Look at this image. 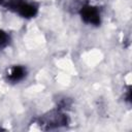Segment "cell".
Segmentation results:
<instances>
[{
    "mask_svg": "<svg viewBox=\"0 0 132 132\" xmlns=\"http://www.w3.org/2000/svg\"><path fill=\"white\" fill-rule=\"evenodd\" d=\"M3 6L23 19H33L39 12V4L33 0H4Z\"/></svg>",
    "mask_w": 132,
    "mask_h": 132,
    "instance_id": "6da1fadb",
    "label": "cell"
},
{
    "mask_svg": "<svg viewBox=\"0 0 132 132\" xmlns=\"http://www.w3.org/2000/svg\"><path fill=\"white\" fill-rule=\"evenodd\" d=\"M78 15L81 22L88 26L98 27L102 23V13L98 6L85 3L78 9Z\"/></svg>",
    "mask_w": 132,
    "mask_h": 132,
    "instance_id": "7a4b0ae2",
    "label": "cell"
},
{
    "mask_svg": "<svg viewBox=\"0 0 132 132\" xmlns=\"http://www.w3.org/2000/svg\"><path fill=\"white\" fill-rule=\"evenodd\" d=\"M38 124L40 127L44 129H55L66 126L68 124V117L65 112H63L60 108L56 110H52L45 114H43L40 119Z\"/></svg>",
    "mask_w": 132,
    "mask_h": 132,
    "instance_id": "3957f363",
    "label": "cell"
},
{
    "mask_svg": "<svg viewBox=\"0 0 132 132\" xmlns=\"http://www.w3.org/2000/svg\"><path fill=\"white\" fill-rule=\"evenodd\" d=\"M28 75V69L25 65L15 64L7 68L5 72V80L8 84L16 85L22 82Z\"/></svg>",
    "mask_w": 132,
    "mask_h": 132,
    "instance_id": "277c9868",
    "label": "cell"
},
{
    "mask_svg": "<svg viewBox=\"0 0 132 132\" xmlns=\"http://www.w3.org/2000/svg\"><path fill=\"white\" fill-rule=\"evenodd\" d=\"M10 41H11V38H10L9 33L3 29H0V50L7 47Z\"/></svg>",
    "mask_w": 132,
    "mask_h": 132,
    "instance_id": "5b68a950",
    "label": "cell"
},
{
    "mask_svg": "<svg viewBox=\"0 0 132 132\" xmlns=\"http://www.w3.org/2000/svg\"><path fill=\"white\" fill-rule=\"evenodd\" d=\"M3 3H4V0H0V5H3Z\"/></svg>",
    "mask_w": 132,
    "mask_h": 132,
    "instance_id": "8992f818",
    "label": "cell"
},
{
    "mask_svg": "<svg viewBox=\"0 0 132 132\" xmlns=\"http://www.w3.org/2000/svg\"><path fill=\"white\" fill-rule=\"evenodd\" d=\"M0 130H3V129H2V128H1V127H0Z\"/></svg>",
    "mask_w": 132,
    "mask_h": 132,
    "instance_id": "52a82bcc",
    "label": "cell"
}]
</instances>
